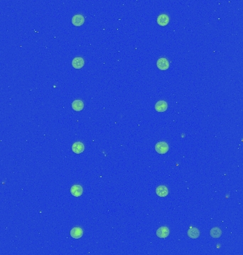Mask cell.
<instances>
[{
    "label": "cell",
    "mask_w": 243,
    "mask_h": 255,
    "mask_svg": "<svg viewBox=\"0 0 243 255\" xmlns=\"http://www.w3.org/2000/svg\"><path fill=\"white\" fill-rule=\"evenodd\" d=\"M200 232L197 228H192L188 231V237L191 239H196L199 237Z\"/></svg>",
    "instance_id": "13"
},
{
    "label": "cell",
    "mask_w": 243,
    "mask_h": 255,
    "mask_svg": "<svg viewBox=\"0 0 243 255\" xmlns=\"http://www.w3.org/2000/svg\"><path fill=\"white\" fill-rule=\"evenodd\" d=\"M85 149V146L80 142H76L72 146V150L76 154L82 153Z\"/></svg>",
    "instance_id": "8"
},
{
    "label": "cell",
    "mask_w": 243,
    "mask_h": 255,
    "mask_svg": "<svg viewBox=\"0 0 243 255\" xmlns=\"http://www.w3.org/2000/svg\"><path fill=\"white\" fill-rule=\"evenodd\" d=\"M83 235V231L80 227H76L70 230V236L74 239H79Z\"/></svg>",
    "instance_id": "5"
},
{
    "label": "cell",
    "mask_w": 243,
    "mask_h": 255,
    "mask_svg": "<svg viewBox=\"0 0 243 255\" xmlns=\"http://www.w3.org/2000/svg\"><path fill=\"white\" fill-rule=\"evenodd\" d=\"M85 65V61L83 58L77 57L73 59L72 61V65L73 67L75 68V69H80L82 68Z\"/></svg>",
    "instance_id": "6"
},
{
    "label": "cell",
    "mask_w": 243,
    "mask_h": 255,
    "mask_svg": "<svg viewBox=\"0 0 243 255\" xmlns=\"http://www.w3.org/2000/svg\"><path fill=\"white\" fill-rule=\"evenodd\" d=\"M169 22V18L166 14H161L157 18V23L160 26H166Z\"/></svg>",
    "instance_id": "11"
},
{
    "label": "cell",
    "mask_w": 243,
    "mask_h": 255,
    "mask_svg": "<svg viewBox=\"0 0 243 255\" xmlns=\"http://www.w3.org/2000/svg\"><path fill=\"white\" fill-rule=\"evenodd\" d=\"M169 229L167 227H161L157 230L156 235L159 238H166L169 235Z\"/></svg>",
    "instance_id": "3"
},
{
    "label": "cell",
    "mask_w": 243,
    "mask_h": 255,
    "mask_svg": "<svg viewBox=\"0 0 243 255\" xmlns=\"http://www.w3.org/2000/svg\"><path fill=\"white\" fill-rule=\"evenodd\" d=\"M85 21V19L83 16L80 15V14H77L75 15L72 18V23L75 26H82Z\"/></svg>",
    "instance_id": "7"
},
{
    "label": "cell",
    "mask_w": 243,
    "mask_h": 255,
    "mask_svg": "<svg viewBox=\"0 0 243 255\" xmlns=\"http://www.w3.org/2000/svg\"><path fill=\"white\" fill-rule=\"evenodd\" d=\"M168 108L167 103L164 101H159L155 105V109L158 112L165 111Z\"/></svg>",
    "instance_id": "10"
},
{
    "label": "cell",
    "mask_w": 243,
    "mask_h": 255,
    "mask_svg": "<svg viewBox=\"0 0 243 255\" xmlns=\"http://www.w3.org/2000/svg\"><path fill=\"white\" fill-rule=\"evenodd\" d=\"M169 145L168 144L165 143V142H159V143H156L155 145V150L159 154H165L168 152L169 150Z\"/></svg>",
    "instance_id": "1"
},
{
    "label": "cell",
    "mask_w": 243,
    "mask_h": 255,
    "mask_svg": "<svg viewBox=\"0 0 243 255\" xmlns=\"http://www.w3.org/2000/svg\"><path fill=\"white\" fill-rule=\"evenodd\" d=\"M156 193L160 197H165L169 194V190L165 186H159L156 188Z\"/></svg>",
    "instance_id": "9"
},
{
    "label": "cell",
    "mask_w": 243,
    "mask_h": 255,
    "mask_svg": "<svg viewBox=\"0 0 243 255\" xmlns=\"http://www.w3.org/2000/svg\"><path fill=\"white\" fill-rule=\"evenodd\" d=\"M157 67L161 70H166L169 67V63L166 58H159L157 61Z\"/></svg>",
    "instance_id": "2"
},
{
    "label": "cell",
    "mask_w": 243,
    "mask_h": 255,
    "mask_svg": "<svg viewBox=\"0 0 243 255\" xmlns=\"http://www.w3.org/2000/svg\"><path fill=\"white\" fill-rule=\"evenodd\" d=\"M83 187L80 185H74L70 188V193L75 197H79L83 193Z\"/></svg>",
    "instance_id": "4"
},
{
    "label": "cell",
    "mask_w": 243,
    "mask_h": 255,
    "mask_svg": "<svg viewBox=\"0 0 243 255\" xmlns=\"http://www.w3.org/2000/svg\"><path fill=\"white\" fill-rule=\"evenodd\" d=\"M72 108L73 110H75L76 111H82L83 108H84V103L81 100H75L72 103Z\"/></svg>",
    "instance_id": "12"
},
{
    "label": "cell",
    "mask_w": 243,
    "mask_h": 255,
    "mask_svg": "<svg viewBox=\"0 0 243 255\" xmlns=\"http://www.w3.org/2000/svg\"><path fill=\"white\" fill-rule=\"evenodd\" d=\"M222 235V231L218 227H213V228L211 229L210 230V235L214 238H218L221 236Z\"/></svg>",
    "instance_id": "14"
}]
</instances>
